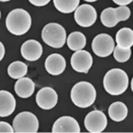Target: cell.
I'll list each match as a JSON object with an SVG mask.
<instances>
[{
    "instance_id": "obj_4",
    "label": "cell",
    "mask_w": 133,
    "mask_h": 133,
    "mask_svg": "<svg viewBox=\"0 0 133 133\" xmlns=\"http://www.w3.org/2000/svg\"><path fill=\"white\" fill-rule=\"evenodd\" d=\"M41 37L46 44L54 49H60L65 44L66 32L59 23H50L44 27Z\"/></svg>"
},
{
    "instance_id": "obj_3",
    "label": "cell",
    "mask_w": 133,
    "mask_h": 133,
    "mask_svg": "<svg viewBox=\"0 0 133 133\" xmlns=\"http://www.w3.org/2000/svg\"><path fill=\"white\" fill-rule=\"evenodd\" d=\"M97 93L94 85L88 82H80L74 85L70 93L73 103L80 108H87L95 102Z\"/></svg>"
},
{
    "instance_id": "obj_6",
    "label": "cell",
    "mask_w": 133,
    "mask_h": 133,
    "mask_svg": "<svg viewBox=\"0 0 133 133\" xmlns=\"http://www.w3.org/2000/svg\"><path fill=\"white\" fill-rule=\"evenodd\" d=\"M14 132L36 133L39 130V120L32 112L23 111L18 114L13 120Z\"/></svg>"
},
{
    "instance_id": "obj_26",
    "label": "cell",
    "mask_w": 133,
    "mask_h": 133,
    "mask_svg": "<svg viewBox=\"0 0 133 133\" xmlns=\"http://www.w3.org/2000/svg\"><path fill=\"white\" fill-rule=\"evenodd\" d=\"M5 55V48L4 45L3 44V43L0 41V61L3 60V58L4 57Z\"/></svg>"
},
{
    "instance_id": "obj_8",
    "label": "cell",
    "mask_w": 133,
    "mask_h": 133,
    "mask_svg": "<svg viewBox=\"0 0 133 133\" xmlns=\"http://www.w3.org/2000/svg\"><path fill=\"white\" fill-rule=\"evenodd\" d=\"M84 124L85 129L91 133L103 132L107 125V119L105 114L101 111H92L87 115Z\"/></svg>"
},
{
    "instance_id": "obj_5",
    "label": "cell",
    "mask_w": 133,
    "mask_h": 133,
    "mask_svg": "<svg viewBox=\"0 0 133 133\" xmlns=\"http://www.w3.org/2000/svg\"><path fill=\"white\" fill-rule=\"evenodd\" d=\"M131 15V11L127 6H120L116 8L108 7L101 13L100 19L103 26L113 28L120 21H126Z\"/></svg>"
},
{
    "instance_id": "obj_2",
    "label": "cell",
    "mask_w": 133,
    "mask_h": 133,
    "mask_svg": "<svg viewBox=\"0 0 133 133\" xmlns=\"http://www.w3.org/2000/svg\"><path fill=\"white\" fill-rule=\"evenodd\" d=\"M32 25V19L29 13L21 8L11 11L6 19V27L13 35L22 36L27 33Z\"/></svg>"
},
{
    "instance_id": "obj_9",
    "label": "cell",
    "mask_w": 133,
    "mask_h": 133,
    "mask_svg": "<svg viewBox=\"0 0 133 133\" xmlns=\"http://www.w3.org/2000/svg\"><path fill=\"white\" fill-rule=\"evenodd\" d=\"M74 19L78 25L83 28L92 26L96 22L97 12L95 7L89 4H83L77 6L74 11Z\"/></svg>"
},
{
    "instance_id": "obj_12",
    "label": "cell",
    "mask_w": 133,
    "mask_h": 133,
    "mask_svg": "<svg viewBox=\"0 0 133 133\" xmlns=\"http://www.w3.org/2000/svg\"><path fill=\"white\" fill-rule=\"evenodd\" d=\"M53 133H78L81 131L79 123L71 116H61L54 123Z\"/></svg>"
},
{
    "instance_id": "obj_29",
    "label": "cell",
    "mask_w": 133,
    "mask_h": 133,
    "mask_svg": "<svg viewBox=\"0 0 133 133\" xmlns=\"http://www.w3.org/2000/svg\"><path fill=\"white\" fill-rule=\"evenodd\" d=\"M0 19H1V11H0Z\"/></svg>"
},
{
    "instance_id": "obj_21",
    "label": "cell",
    "mask_w": 133,
    "mask_h": 133,
    "mask_svg": "<svg viewBox=\"0 0 133 133\" xmlns=\"http://www.w3.org/2000/svg\"><path fill=\"white\" fill-rule=\"evenodd\" d=\"M56 9L61 13L69 14L74 12L80 3V0H53Z\"/></svg>"
},
{
    "instance_id": "obj_13",
    "label": "cell",
    "mask_w": 133,
    "mask_h": 133,
    "mask_svg": "<svg viewBox=\"0 0 133 133\" xmlns=\"http://www.w3.org/2000/svg\"><path fill=\"white\" fill-rule=\"evenodd\" d=\"M44 67L49 74L53 76L60 75L66 68V61L61 54L53 53L46 58Z\"/></svg>"
},
{
    "instance_id": "obj_14",
    "label": "cell",
    "mask_w": 133,
    "mask_h": 133,
    "mask_svg": "<svg viewBox=\"0 0 133 133\" xmlns=\"http://www.w3.org/2000/svg\"><path fill=\"white\" fill-rule=\"evenodd\" d=\"M42 52V45L36 40H28L21 46V55L28 61H35L40 59Z\"/></svg>"
},
{
    "instance_id": "obj_28",
    "label": "cell",
    "mask_w": 133,
    "mask_h": 133,
    "mask_svg": "<svg viewBox=\"0 0 133 133\" xmlns=\"http://www.w3.org/2000/svg\"><path fill=\"white\" fill-rule=\"evenodd\" d=\"M11 1V0H0V2H8Z\"/></svg>"
},
{
    "instance_id": "obj_11",
    "label": "cell",
    "mask_w": 133,
    "mask_h": 133,
    "mask_svg": "<svg viewBox=\"0 0 133 133\" xmlns=\"http://www.w3.org/2000/svg\"><path fill=\"white\" fill-rule=\"evenodd\" d=\"M36 101L38 107L43 110H51L57 103L58 95L51 87H44L36 94Z\"/></svg>"
},
{
    "instance_id": "obj_1",
    "label": "cell",
    "mask_w": 133,
    "mask_h": 133,
    "mask_svg": "<svg viewBox=\"0 0 133 133\" xmlns=\"http://www.w3.org/2000/svg\"><path fill=\"white\" fill-rule=\"evenodd\" d=\"M129 79L126 72L121 69H112L103 77V87L111 95H120L128 87Z\"/></svg>"
},
{
    "instance_id": "obj_15",
    "label": "cell",
    "mask_w": 133,
    "mask_h": 133,
    "mask_svg": "<svg viewBox=\"0 0 133 133\" xmlns=\"http://www.w3.org/2000/svg\"><path fill=\"white\" fill-rule=\"evenodd\" d=\"M16 101L11 93L0 90V117L10 116L15 110Z\"/></svg>"
},
{
    "instance_id": "obj_10",
    "label": "cell",
    "mask_w": 133,
    "mask_h": 133,
    "mask_svg": "<svg viewBox=\"0 0 133 133\" xmlns=\"http://www.w3.org/2000/svg\"><path fill=\"white\" fill-rule=\"evenodd\" d=\"M70 63L76 72L87 74L93 65V58L89 52L82 49L73 54Z\"/></svg>"
},
{
    "instance_id": "obj_19",
    "label": "cell",
    "mask_w": 133,
    "mask_h": 133,
    "mask_svg": "<svg viewBox=\"0 0 133 133\" xmlns=\"http://www.w3.org/2000/svg\"><path fill=\"white\" fill-rule=\"evenodd\" d=\"M66 39L69 49L72 51L76 52L78 50H82L87 44V38L83 33L80 32H71Z\"/></svg>"
},
{
    "instance_id": "obj_24",
    "label": "cell",
    "mask_w": 133,
    "mask_h": 133,
    "mask_svg": "<svg viewBox=\"0 0 133 133\" xmlns=\"http://www.w3.org/2000/svg\"><path fill=\"white\" fill-rule=\"evenodd\" d=\"M28 1L36 6H44L48 4L51 0H28Z\"/></svg>"
},
{
    "instance_id": "obj_27",
    "label": "cell",
    "mask_w": 133,
    "mask_h": 133,
    "mask_svg": "<svg viewBox=\"0 0 133 133\" xmlns=\"http://www.w3.org/2000/svg\"><path fill=\"white\" fill-rule=\"evenodd\" d=\"M85 2H88V3H93V2H96L98 0H84Z\"/></svg>"
},
{
    "instance_id": "obj_7",
    "label": "cell",
    "mask_w": 133,
    "mask_h": 133,
    "mask_svg": "<svg viewBox=\"0 0 133 133\" xmlns=\"http://www.w3.org/2000/svg\"><path fill=\"white\" fill-rule=\"evenodd\" d=\"M115 41L112 37L106 33L96 36L92 41V49L94 53L99 57H107L113 52Z\"/></svg>"
},
{
    "instance_id": "obj_18",
    "label": "cell",
    "mask_w": 133,
    "mask_h": 133,
    "mask_svg": "<svg viewBox=\"0 0 133 133\" xmlns=\"http://www.w3.org/2000/svg\"><path fill=\"white\" fill-rule=\"evenodd\" d=\"M117 45L123 49H130L133 45V31L129 28H123L115 36Z\"/></svg>"
},
{
    "instance_id": "obj_17",
    "label": "cell",
    "mask_w": 133,
    "mask_h": 133,
    "mask_svg": "<svg viewBox=\"0 0 133 133\" xmlns=\"http://www.w3.org/2000/svg\"><path fill=\"white\" fill-rule=\"evenodd\" d=\"M128 107L122 102H115L108 109L110 118L115 122H121L128 116Z\"/></svg>"
},
{
    "instance_id": "obj_25",
    "label": "cell",
    "mask_w": 133,
    "mask_h": 133,
    "mask_svg": "<svg viewBox=\"0 0 133 133\" xmlns=\"http://www.w3.org/2000/svg\"><path fill=\"white\" fill-rule=\"evenodd\" d=\"M112 1L119 6H127L132 2V0H112Z\"/></svg>"
},
{
    "instance_id": "obj_22",
    "label": "cell",
    "mask_w": 133,
    "mask_h": 133,
    "mask_svg": "<svg viewBox=\"0 0 133 133\" xmlns=\"http://www.w3.org/2000/svg\"><path fill=\"white\" fill-rule=\"evenodd\" d=\"M113 54H114V58L120 63H123V62L128 61L131 54V50L130 49H123L122 47L117 45L115 47L113 50Z\"/></svg>"
},
{
    "instance_id": "obj_16",
    "label": "cell",
    "mask_w": 133,
    "mask_h": 133,
    "mask_svg": "<svg viewBox=\"0 0 133 133\" xmlns=\"http://www.w3.org/2000/svg\"><path fill=\"white\" fill-rule=\"evenodd\" d=\"M15 91L16 95L22 98L31 97L35 91V84L28 77H21L15 84Z\"/></svg>"
},
{
    "instance_id": "obj_20",
    "label": "cell",
    "mask_w": 133,
    "mask_h": 133,
    "mask_svg": "<svg viewBox=\"0 0 133 133\" xmlns=\"http://www.w3.org/2000/svg\"><path fill=\"white\" fill-rule=\"evenodd\" d=\"M28 73V65L23 61H16L10 64L7 69V74L13 79H19Z\"/></svg>"
},
{
    "instance_id": "obj_23",
    "label": "cell",
    "mask_w": 133,
    "mask_h": 133,
    "mask_svg": "<svg viewBox=\"0 0 133 133\" xmlns=\"http://www.w3.org/2000/svg\"><path fill=\"white\" fill-rule=\"evenodd\" d=\"M2 132L13 133L14 132L13 127H11L8 123L1 121V122H0V133H2Z\"/></svg>"
}]
</instances>
